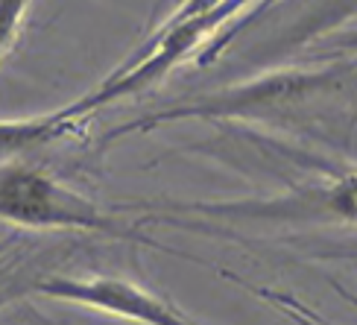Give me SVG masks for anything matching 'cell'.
Returning a JSON list of instances; mask_svg holds the SVG:
<instances>
[{"label":"cell","mask_w":357,"mask_h":325,"mask_svg":"<svg viewBox=\"0 0 357 325\" xmlns=\"http://www.w3.org/2000/svg\"><path fill=\"white\" fill-rule=\"evenodd\" d=\"M331 97H357V77L346 70H319V73H290V77H275L249 88H237L222 97L202 100L190 109H170L155 117L126 123L114 129L109 138H117L123 132L153 129L167 121H182V117H270V121L284 123H314L319 126L322 112L328 109Z\"/></svg>","instance_id":"6da1fadb"},{"label":"cell","mask_w":357,"mask_h":325,"mask_svg":"<svg viewBox=\"0 0 357 325\" xmlns=\"http://www.w3.org/2000/svg\"><path fill=\"white\" fill-rule=\"evenodd\" d=\"M0 220L26 229H79L123 238L97 202L21 161L0 165Z\"/></svg>","instance_id":"7a4b0ae2"},{"label":"cell","mask_w":357,"mask_h":325,"mask_svg":"<svg viewBox=\"0 0 357 325\" xmlns=\"http://www.w3.org/2000/svg\"><path fill=\"white\" fill-rule=\"evenodd\" d=\"M173 214H199L226 223H337L357 226V170L340 173L322 185H307L273 199L190 202L167 205Z\"/></svg>","instance_id":"3957f363"},{"label":"cell","mask_w":357,"mask_h":325,"mask_svg":"<svg viewBox=\"0 0 357 325\" xmlns=\"http://www.w3.org/2000/svg\"><path fill=\"white\" fill-rule=\"evenodd\" d=\"M70 129L73 126L62 121L59 109L50 114L26 117V121H0V165L41 150V146L62 138Z\"/></svg>","instance_id":"277c9868"},{"label":"cell","mask_w":357,"mask_h":325,"mask_svg":"<svg viewBox=\"0 0 357 325\" xmlns=\"http://www.w3.org/2000/svg\"><path fill=\"white\" fill-rule=\"evenodd\" d=\"M26 6H29V0H0V59L6 56L15 36H18Z\"/></svg>","instance_id":"5b68a950"}]
</instances>
